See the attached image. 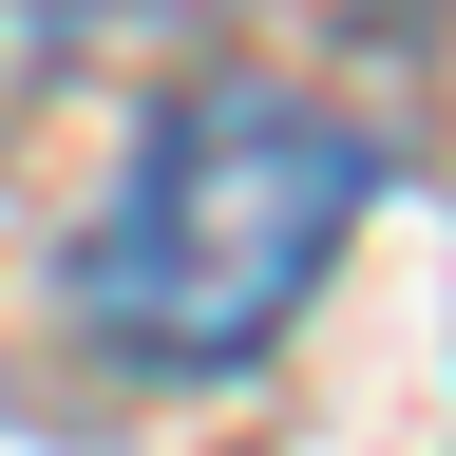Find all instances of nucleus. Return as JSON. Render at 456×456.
<instances>
[{"instance_id": "nucleus-1", "label": "nucleus", "mask_w": 456, "mask_h": 456, "mask_svg": "<svg viewBox=\"0 0 456 456\" xmlns=\"http://www.w3.org/2000/svg\"><path fill=\"white\" fill-rule=\"evenodd\" d=\"M380 209V134L285 77H191L134 134L95 248H77V323L152 380H228L305 323V285L342 266V228Z\"/></svg>"}, {"instance_id": "nucleus-2", "label": "nucleus", "mask_w": 456, "mask_h": 456, "mask_svg": "<svg viewBox=\"0 0 456 456\" xmlns=\"http://www.w3.org/2000/svg\"><path fill=\"white\" fill-rule=\"evenodd\" d=\"M38 20H57V38H209L228 0H38Z\"/></svg>"}]
</instances>
